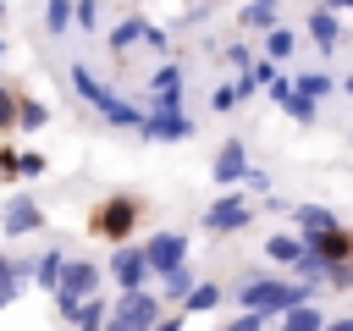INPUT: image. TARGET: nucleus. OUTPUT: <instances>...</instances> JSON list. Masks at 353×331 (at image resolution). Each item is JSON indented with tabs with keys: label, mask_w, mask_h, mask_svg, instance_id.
Masks as SVG:
<instances>
[{
	"label": "nucleus",
	"mask_w": 353,
	"mask_h": 331,
	"mask_svg": "<svg viewBox=\"0 0 353 331\" xmlns=\"http://www.w3.org/2000/svg\"><path fill=\"white\" fill-rule=\"evenodd\" d=\"M66 77H72L77 99H83L88 110H99V116H105L110 127H121V132H138V127H143V105H132V99L110 94V88H105V83H99V77H94V72L83 66V61H72V72H66Z\"/></svg>",
	"instance_id": "nucleus-1"
},
{
	"label": "nucleus",
	"mask_w": 353,
	"mask_h": 331,
	"mask_svg": "<svg viewBox=\"0 0 353 331\" xmlns=\"http://www.w3.org/2000/svg\"><path fill=\"white\" fill-rule=\"evenodd\" d=\"M138 215H143V199L138 193H105L88 210V232L94 237H110V243H127V232L138 226Z\"/></svg>",
	"instance_id": "nucleus-2"
},
{
	"label": "nucleus",
	"mask_w": 353,
	"mask_h": 331,
	"mask_svg": "<svg viewBox=\"0 0 353 331\" xmlns=\"http://www.w3.org/2000/svg\"><path fill=\"white\" fill-rule=\"evenodd\" d=\"M243 309H259V314H287L292 303H303V287H292V281H276V276H254V281H243Z\"/></svg>",
	"instance_id": "nucleus-3"
},
{
	"label": "nucleus",
	"mask_w": 353,
	"mask_h": 331,
	"mask_svg": "<svg viewBox=\"0 0 353 331\" xmlns=\"http://www.w3.org/2000/svg\"><path fill=\"white\" fill-rule=\"evenodd\" d=\"M94 287H99V265H88V259H66L61 287H55L61 314H77V303H88V298H94Z\"/></svg>",
	"instance_id": "nucleus-4"
},
{
	"label": "nucleus",
	"mask_w": 353,
	"mask_h": 331,
	"mask_svg": "<svg viewBox=\"0 0 353 331\" xmlns=\"http://www.w3.org/2000/svg\"><path fill=\"white\" fill-rule=\"evenodd\" d=\"M248 221H254V204H248L237 188H226V193L204 210V232H243Z\"/></svg>",
	"instance_id": "nucleus-5"
},
{
	"label": "nucleus",
	"mask_w": 353,
	"mask_h": 331,
	"mask_svg": "<svg viewBox=\"0 0 353 331\" xmlns=\"http://www.w3.org/2000/svg\"><path fill=\"white\" fill-rule=\"evenodd\" d=\"M143 259H149V276H165V270L188 265V237L182 232H154L143 243Z\"/></svg>",
	"instance_id": "nucleus-6"
},
{
	"label": "nucleus",
	"mask_w": 353,
	"mask_h": 331,
	"mask_svg": "<svg viewBox=\"0 0 353 331\" xmlns=\"http://www.w3.org/2000/svg\"><path fill=\"white\" fill-rule=\"evenodd\" d=\"M0 232H11V237H22V232H44V210H39L28 193H11V199L0 204Z\"/></svg>",
	"instance_id": "nucleus-7"
},
{
	"label": "nucleus",
	"mask_w": 353,
	"mask_h": 331,
	"mask_svg": "<svg viewBox=\"0 0 353 331\" xmlns=\"http://www.w3.org/2000/svg\"><path fill=\"white\" fill-rule=\"evenodd\" d=\"M110 276L121 281V292L143 287V281H149V259H143V243H138V248H132V243H116V254H110Z\"/></svg>",
	"instance_id": "nucleus-8"
},
{
	"label": "nucleus",
	"mask_w": 353,
	"mask_h": 331,
	"mask_svg": "<svg viewBox=\"0 0 353 331\" xmlns=\"http://www.w3.org/2000/svg\"><path fill=\"white\" fill-rule=\"evenodd\" d=\"M265 94H270V105H281V110H287V116H292V121H303V127H309V121H314V99H303V94H298V83H292V77H276V83H270V88H265Z\"/></svg>",
	"instance_id": "nucleus-9"
},
{
	"label": "nucleus",
	"mask_w": 353,
	"mask_h": 331,
	"mask_svg": "<svg viewBox=\"0 0 353 331\" xmlns=\"http://www.w3.org/2000/svg\"><path fill=\"white\" fill-rule=\"evenodd\" d=\"M309 39H314L320 55H331V50L342 44V17H336L331 6H314V11H309Z\"/></svg>",
	"instance_id": "nucleus-10"
},
{
	"label": "nucleus",
	"mask_w": 353,
	"mask_h": 331,
	"mask_svg": "<svg viewBox=\"0 0 353 331\" xmlns=\"http://www.w3.org/2000/svg\"><path fill=\"white\" fill-rule=\"evenodd\" d=\"M243 177H248V149L232 138V143H221V154H215V182H221V188H237Z\"/></svg>",
	"instance_id": "nucleus-11"
},
{
	"label": "nucleus",
	"mask_w": 353,
	"mask_h": 331,
	"mask_svg": "<svg viewBox=\"0 0 353 331\" xmlns=\"http://www.w3.org/2000/svg\"><path fill=\"white\" fill-rule=\"evenodd\" d=\"M281 22V0H243L237 6V28H248V33H270Z\"/></svg>",
	"instance_id": "nucleus-12"
},
{
	"label": "nucleus",
	"mask_w": 353,
	"mask_h": 331,
	"mask_svg": "<svg viewBox=\"0 0 353 331\" xmlns=\"http://www.w3.org/2000/svg\"><path fill=\"white\" fill-rule=\"evenodd\" d=\"M143 28H149V22H143V11H127V17L110 28V55H127V50L143 39Z\"/></svg>",
	"instance_id": "nucleus-13"
},
{
	"label": "nucleus",
	"mask_w": 353,
	"mask_h": 331,
	"mask_svg": "<svg viewBox=\"0 0 353 331\" xmlns=\"http://www.w3.org/2000/svg\"><path fill=\"white\" fill-rule=\"evenodd\" d=\"M292 50H298V33H292V28H281V22H276V28H270V33H265V50H259V55H265V61H276V66H281V61H292Z\"/></svg>",
	"instance_id": "nucleus-14"
},
{
	"label": "nucleus",
	"mask_w": 353,
	"mask_h": 331,
	"mask_svg": "<svg viewBox=\"0 0 353 331\" xmlns=\"http://www.w3.org/2000/svg\"><path fill=\"white\" fill-rule=\"evenodd\" d=\"M281 331H325V314H320L314 303H292V309L281 314Z\"/></svg>",
	"instance_id": "nucleus-15"
},
{
	"label": "nucleus",
	"mask_w": 353,
	"mask_h": 331,
	"mask_svg": "<svg viewBox=\"0 0 353 331\" xmlns=\"http://www.w3.org/2000/svg\"><path fill=\"white\" fill-rule=\"evenodd\" d=\"M149 94H182V66L176 61H160L154 77H149Z\"/></svg>",
	"instance_id": "nucleus-16"
},
{
	"label": "nucleus",
	"mask_w": 353,
	"mask_h": 331,
	"mask_svg": "<svg viewBox=\"0 0 353 331\" xmlns=\"http://www.w3.org/2000/svg\"><path fill=\"white\" fill-rule=\"evenodd\" d=\"M215 303H221V287H215V281H193V292L182 298V309H188V314H199V309H215Z\"/></svg>",
	"instance_id": "nucleus-17"
},
{
	"label": "nucleus",
	"mask_w": 353,
	"mask_h": 331,
	"mask_svg": "<svg viewBox=\"0 0 353 331\" xmlns=\"http://www.w3.org/2000/svg\"><path fill=\"white\" fill-rule=\"evenodd\" d=\"M72 6L77 0H44V33H66L72 28Z\"/></svg>",
	"instance_id": "nucleus-18"
},
{
	"label": "nucleus",
	"mask_w": 353,
	"mask_h": 331,
	"mask_svg": "<svg viewBox=\"0 0 353 331\" xmlns=\"http://www.w3.org/2000/svg\"><path fill=\"white\" fill-rule=\"evenodd\" d=\"M44 121H50V110H44L39 99H17V127H22V132H39Z\"/></svg>",
	"instance_id": "nucleus-19"
},
{
	"label": "nucleus",
	"mask_w": 353,
	"mask_h": 331,
	"mask_svg": "<svg viewBox=\"0 0 353 331\" xmlns=\"http://www.w3.org/2000/svg\"><path fill=\"white\" fill-rule=\"evenodd\" d=\"M61 270H66V259H61V254H55V248H50V254H44V259H39V265H33V281H44V287H50V292H55V287H61Z\"/></svg>",
	"instance_id": "nucleus-20"
},
{
	"label": "nucleus",
	"mask_w": 353,
	"mask_h": 331,
	"mask_svg": "<svg viewBox=\"0 0 353 331\" xmlns=\"http://www.w3.org/2000/svg\"><path fill=\"white\" fill-rule=\"evenodd\" d=\"M292 83H298V94H303V99H325V94L336 88L325 72H303V77H292Z\"/></svg>",
	"instance_id": "nucleus-21"
},
{
	"label": "nucleus",
	"mask_w": 353,
	"mask_h": 331,
	"mask_svg": "<svg viewBox=\"0 0 353 331\" xmlns=\"http://www.w3.org/2000/svg\"><path fill=\"white\" fill-rule=\"evenodd\" d=\"M265 254H270L276 265H292V259L303 254V237H270V243H265Z\"/></svg>",
	"instance_id": "nucleus-22"
},
{
	"label": "nucleus",
	"mask_w": 353,
	"mask_h": 331,
	"mask_svg": "<svg viewBox=\"0 0 353 331\" xmlns=\"http://www.w3.org/2000/svg\"><path fill=\"white\" fill-rule=\"evenodd\" d=\"M17 287H22V265L0 254V303H11V298H17Z\"/></svg>",
	"instance_id": "nucleus-23"
},
{
	"label": "nucleus",
	"mask_w": 353,
	"mask_h": 331,
	"mask_svg": "<svg viewBox=\"0 0 353 331\" xmlns=\"http://www.w3.org/2000/svg\"><path fill=\"white\" fill-rule=\"evenodd\" d=\"M188 292H193V270H188V265H176V270H165V298H176V303H182Z\"/></svg>",
	"instance_id": "nucleus-24"
},
{
	"label": "nucleus",
	"mask_w": 353,
	"mask_h": 331,
	"mask_svg": "<svg viewBox=\"0 0 353 331\" xmlns=\"http://www.w3.org/2000/svg\"><path fill=\"white\" fill-rule=\"evenodd\" d=\"M237 105H243V99H237V83H215V88H210V110H215V116H221V110H237Z\"/></svg>",
	"instance_id": "nucleus-25"
},
{
	"label": "nucleus",
	"mask_w": 353,
	"mask_h": 331,
	"mask_svg": "<svg viewBox=\"0 0 353 331\" xmlns=\"http://www.w3.org/2000/svg\"><path fill=\"white\" fill-rule=\"evenodd\" d=\"M11 127H17V94L0 88V132H11Z\"/></svg>",
	"instance_id": "nucleus-26"
},
{
	"label": "nucleus",
	"mask_w": 353,
	"mask_h": 331,
	"mask_svg": "<svg viewBox=\"0 0 353 331\" xmlns=\"http://www.w3.org/2000/svg\"><path fill=\"white\" fill-rule=\"evenodd\" d=\"M226 61H232V66H237V72H243V66H254V61H259V55H254V50H248V44H226Z\"/></svg>",
	"instance_id": "nucleus-27"
},
{
	"label": "nucleus",
	"mask_w": 353,
	"mask_h": 331,
	"mask_svg": "<svg viewBox=\"0 0 353 331\" xmlns=\"http://www.w3.org/2000/svg\"><path fill=\"white\" fill-rule=\"evenodd\" d=\"M39 171H44V154H22L17 160V177H39Z\"/></svg>",
	"instance_id": "nucleus-28"
},
{
	"label": "nucleus",
	"mask_w": 353,
	"mask_h": 331,
	"mask_svg": "<svg viewBox=\"0 0 353 331\" xmlns=\"http://www.w3.org/2000/svg\"><path fill=\"white\" fill-rule=\"evenodd\" d=\"M17 160H22V154H11V149H0V177H17Z\"/></svg>",
	"instance_id": "nucleus-29"
},
{
	"label": "nucleus",
	"mask_w": 353,
	"mask_h": 331,
	"mask_svg": "<svg viewBox=\"0 0 353 331\" xmlns=\"http://www.w3.org/2000/svg\"><path fill=\"white\" fill-rule=\"evenodd\" d=\"M149 331H182V320H154Z\"/></svg>",
	"instance_id": "nucleus-30"
},
{
	"label": "nucleus",
	"mask_w": 353,
	"mask_h": 331,
	"mask_svg": "<svg viewBox=\"0 0 353 331\" xmlns=\"http://www.w3.org/2000/svg\"><path fill=\"white\" fill-rule=\"evenodd\" d=\"M320 6H331V11H353V0H320Z\"/></svg>",
	"instance_id": "nucleus-31"
},
{
	"label": "nucleus",
	"mask_w": 353,
	"mask_h": 331,
	"mask_svg": "<svg viewBox=\"0 0 353 331\" xmlns=\"http://www.w3.org/2000/svg\"><path fill=\"white\" fill-rule=\"evenodd\" d=\"M325 331H353V320H336V325H325Z\"/></svg>",
	"instance_id": "nucleus-32"
},
{
	"label": "nucleus",
	"mask_w": 353,
	"mask_h": 331,
	"mask_svg": "<svg viewBox=\"0 0 353 331\" xmlns=\"http://www.w3.org/2000/svg\"><path fill=\"white\" fill-rule=\"evenodd\" d=\"M342 88H347V94H353V72H347V83H342Z\"/></svg>",
	"instance_id": "nucleus-33"
},
{
	"label": "nucleus",
	"mask_w": 353,
	"mask_h": 331,
	"mask_svg": "<svg viewBox=\"0 0 353 331\" xmlns=\"http://www.w3.org/2000/svg\"><path fill=\"white\" fill-rule=\"evenodd\" d=\"M0 61H6V39H0Z\"/></svg>",
	"instance_id": "nucleus-34"
},
{
	"label": "nucleus",
	"mask_w": 353,
	"mask_h": 331,
	"mask_svg": "<svg viewBox=\"0 0 353 331\" xmlns=\"http://www.w3.org/2000/svg\"><path fill=\"white\" fill-rule=\"evenodd\" d=\"M199 6H221V0H199Z\"/></svg>",
	"instance_id": "nucleus-35"
}]
</instances>
